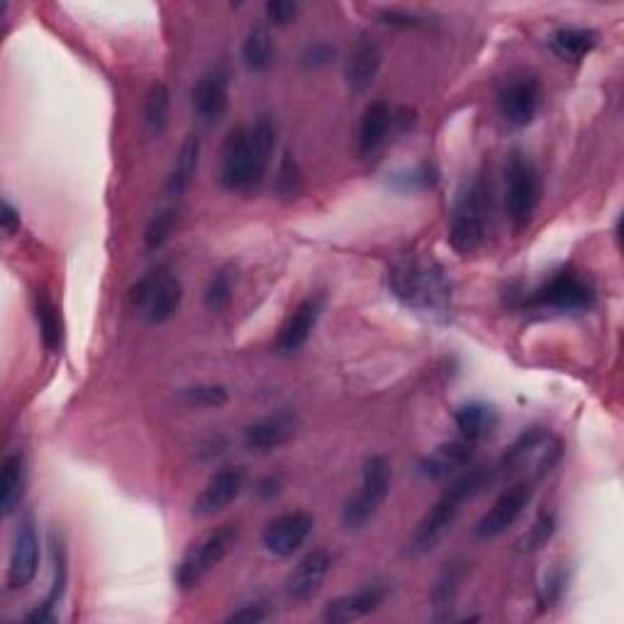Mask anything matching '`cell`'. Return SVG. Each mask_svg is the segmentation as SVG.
<instances>
[{
    "label": "cell",
    "instance_id": "21",
    "mask_svg": "<svg viewBox=\"0 0 624 624\" xmlns=\"http://www.w3.org/2000/svg\"><path fill=\"white\" fill-rule=\"evenodd\" d=\"M381 64H383L381 46L371 38H361L347 56L345 64L347 86L355 93H363L367 88H371L376 76L381 72Z\"/></svg>",
    "mask_w": 624,
    "mask_h": 624
},
{
    "label": "cell",
    "instance_id": "41",
    "mask_svg": "<svg viewBox=\"0 0 624 624\" xmlns=\"http://www.w3.org/2000/svg\"><path fill=\"white\" fill-rule=\"evenodd\" d=\"M268 617V612L258 605V603H246L240 610H234L232 615H228V622H246V624H256L264 622Z\"/></svg>",
    "mask_w": 624,
    "mask_h": 624
},
{
    "label": "cell",
    "instance_id": "38",
    "mask_svg": "<svg viewBox=\"0 0 624 624\" xmlns=\"http://www.w3.org/2000/svg\"><path fill=\"white\" fill-rule=\"evenodd\" d=\"M284 490H286L284 478H281V476H264V478L256 480L254 496L262 503H274V500L284 496Z\"/></svg>",
    "mask_w": 624,
    "mask_h": 624
},
{
    "label": "cell",
    "instance_id": "31",
    "mask_svg": "<svg viewBox=\"0 0 624 624\" xmlns=\"http://www.w3.org/2000/svg\"><path fill=\"white\" fill-rule=\"evenodd\" d=\"M34 317H38V325H40V335L46 351H59L62 347V317H59L56 305L46 298V293H38V298H34Z\"/></svg>",
    "mask_w": 624,
    "mask_h": 624
},
{
    "label": "cell",
    "instance_id": "43",
    "mask_svg": "<svg viewBox=\"0 0 624 624\" xmlns=\"http://www.w3.org/2000/svg\"><path fill=\"white\" fill-rule=\"evenodd\" d=\"M0 225L6 234H15L20 230V210L10 200H3V208H0Z\"/></svg>",
    "mask_w": 624,
    "mask_h": 624
},
{
    "label": "cell",
    "instance_id": "19",
    "mask_svg": "<svg viewBox=\"0 0 624 624\" xmlns=\"http://www.w3.org/2000/svg\"><path fill=\"white\" fill-rule=\"evenodd\" d=\"M385 595H388L385 585H381V583L367 585V588H361V591H357V593L335 597L332 603L325 607V615L322 617L327 622H332V624H349V622L363 620V617L371 615V612H376V610L383 605Z\"/></svg>",
    "mask_w": 624,
    "mask_h": 624
},
{
    "label": "cell",
    "instance_id": "11",
    "mask_svg": "<svg viewBox=\"0 0 624 624\" xmlns=\"http://www.w3.org/2000/svg\"><path fill=\"white\" fill-rule=\"evenodd\" d=\"M529 503H532V486H529V483H515V486L505 488L496 498V503L490 505V510L478 520L476 537L498 539L520 520L529 508Z\"/></svg>",
    "mask_w": 624,
    "mask_h": 624
},
{
    "label": "cell",
    "instance_id": "32",
    "mask_svg": "<svg viewBox=\"0 0 624 624\" xmlns=\"http://www.w3.org/2000/svg\"><path fill=\"white\" fill-rule=\"evenodd\" d=\"M181 400L188 408L213 410V408L228 405L230 393H228V388L220 383H198V385L186 388V391L181 393Z\"/></svg>",
    "mask_w": 624,
    "mask_h": 624
},
{
    "label": "cell",
    "instance_id": "17",
    "mask_svg": "<svg viewBox=\"0 0 624 624\" xmlns=\"http://www.w3.org/2000/svg\"><path fill=\"white\" fill-rule=\"evenodd\" d=\"M329 569H332V557H329L325 549L305 553L286 581L288 595L296 600V603H308V600L320 593Z\"/></svg>",
    "mask_w": 624,
    "mask_h": 624
},
{
    "label": "cell",
    "instance_id": "42",
    "mask_svg": "<svg viewBox=\"0 0 624 624\" xmlns=\"http://www.w3.org/2000/svg\"><path fill=\"white\" fill-rule=\"evenodd\" d=\"M381 18L383 22H388V25H393V28H417L422 22L420 15L408 13V10H383Z\"/></svg>",
    "mask_w": 624,
    "mask_h": 624
},
{
    "label": "cell",
    "instance_id": "8",
    "mask_svg": "<svg viewBox=\"0 0 624 624\" xmlns=\"http://www.w3.org/2000/svg\"><path fill=\"white\" fill-rule=\"evenodd\" d=\"M129 303L133 308L151 325H163L179 313L183 303L181 281L163 274V271H151L129 288Z\"/></svg>",
    "mask_w": 624,
    "mask_h": 624
},
{
    "label": "cell",
    "instance_id": "6",
    "mask_svg": "<svg viewBox=\"0 0 624 624\" xmlns=\"http://www.w3.org/2000/svg\"><path fill=\"white\" fill-rule=\"evenodd\" d=\"M240 527L237 525H220L213 532H208L203 539L183 553L179 567H176V583L183 591H191L205 575L213 571L218 563L228 557L232 547L237 544Z\"/></svg>",
    "mask_w": 624,
    "mask_h": 624
},
{
    "label": "cell",
    "instance_id": "13",
    "mask_svg": "<svg viewBox=\"0 0 624 624\" xmlns=\"http://www.w3.org/2000/svg\"><path fill=\"white\" fill-rule=\"evenodd\" d=\"M38 571H40V535L30 517H22L15 529L13 551H10V567H8L10 591H22V588H28L34 579H38Z\"/></svg>",
    "mask_w": 624,
    "mask_h": 624
},
{
    "label": "cell",
    "instance_id": "23",
    "mask_svg": "<svg viewBox=\"0 0 624 624\" xmlns=\"http://www.w3.org/2000/svg\"><path fill=\"white\" fill-rule=\"evenodd\" d=\"M393 125V110L385 101H373L361 117L359 127V155L371 157L383 147Z\"/></svg>",
    "mask_w": 624,
    "mask_h": 624
},
{
    "label": "cell",
    "instance_id": "3",
    "mask_svg": "<svg viewBox=\"0 0 624 624\" xmlns=\"http://www.w3.org/2000/svg\"><path fill=\"white\" fill-rule=\"evenodd\" d=\"M490 483V468H470L464 476H458L452 486L444 490V496L434 503V508H430V512L422 517L415 535L410 539V551L420 557V553H430L437 549L440 541L450 535V529L454 527L458 512H462V505L478 498Z\"/></svg>",
    "mask_w": 624,
    "mask_h": 624
},
{
    "label": "cell",
    "instance_id": "29",
    "mask_svg": "<svg viewBox=\"0 0 624 624\" xmlns=\"http://www.w3.org/2000/svg\"><path fill=\"white\" fill-rule=\"evenodd\" d=\"M242 59L252 72H266L274 64V38H271V30L262 22L246 32L242 42Z\"/></svg>",
    "mask_w": 624,
    "mask_h": 624
},
{
    "label": "cell",
    "instance_id": "16",
    "mask_svg": "<svg viewBox=\"0 0 624 624\" xmlns=\"http://www.w3.org/2000/svg\"><path fill=\"white\" fill-rule=\"evenodd\" d=\"M298 432V417L293 412H274V415L256 420L244 430V444L250 452L268 454L288 444Z\"/></svg>",
    "mask_w": 624,
    "mask_h": 624
},
{
    "label": "cell",
    "instance_id": "20",
    "mask_svg": "<svg viewBox=\"0 0 624 624\" xmlns=\"http://www.w3.org/2000/svg\"><path fill=\"white\" fill-rule=\"evenodd\" d=\"M474 456H476V444L474 442H468L464 437L444 442L432 454L422 458L420 474L427 476V478H434V480L450 478L452 474H456V470H462L470 462H474Z\"/></svg>",
    "mask_w": 624,
    "mask_h": 624
},
{
    "label": "cell",
    "instance_id": "2",
    "mask_svg": "<svg viewBox=\"0 0 624 624\" xmlns=\"http://www.w3.org/2000/svg\"><path fill=\"white\" fill-rule=\"evenodd\" d=\"M388 288L408 310H415L432 322H446L452 317V281L432 258H400L388 271Z\"/></svg>",
    "mask_w": 624,
    "mask_h": 624
},
{
    "label": "cell",
    "instance_id": "5",
    "mask_svg": "<svg viewBox=\"0 0 624 624\" xmlns=\"http://www.w3.org/2000/svg\"><path fill=\"white\" fill-rule=\"evenodd\" d=\"M529 308L553 313H585L595 305L591 281L573 268H561L527 298Z\"/></svg>",
    "mask_w": 624,
    "mask_h": 624
},
{
    "label": "cell",
    "instance_id": "12",
    "mask_svg": "<svg viewBox=\"0 0 624 624\" xmlns=\"http://www.w3.org/2000/svg\"><path fill=\"white\" fill-rule=\"evenodd\" d=\"M541 103V86L535 76H520L505 84L498 93V110L503 120L515 129L535 123Z\"/></svg>",
    "mask_w": 624,
    "mask_h": 624
},
{
    "label": "cell",
    "instance_id": "1",
    "mask_svg": "<svg viewBox=\"0 0 624 624\" xmlns=\"http://www.w3.org/2000/svg\"><path fill=\"white\" fill-rule=\"evenodd\" d=\"M278 139V129L268 115L252 125L232 129L220 159V181L228 191L250 193L264 181Z\"/></svg>",
    "mask_w": 624,
    "mask_h": 624
},
{
    "label": "cell",
    "instance_id": "37",
    "mask_svg": "<svg viewBox=\"0 0 624 624\" xmlns=\"http://www.w3.org/2000/svg\"><path fill=\"white\" fill-rule=\"evenodd\" d=\"M300 6L296 0H268L266 3V18L274 25H288V22L296 20Z\"/></svg>",
    "mask_w": 624,
    "mask_h": 624
},
{
    "label": "cell",
    "instance_id": "7",
    "mask_svg": "<svg viewBox=\"0 0 624 624\" xmlns=\"http://www.w3.org/2000/svg\"><path fill=\"white\" fill-rule=\"evenodd\" d=\"M391 464L383 456H371L363 464L361 488L351 500H347L345 510H341V525L347 529H361L367 527L391 493Z\"/></svg>",
    "mask_w": 624,
    "mask_h": 624
},
{
    "label": "cell",
    "instance_id": "34",
    "mask_svg": "<svg viewBox=\"0 0 624 624\" xmlns=\"http://www.w3.org/2000/svg\"><path fill=\"white\" fill-rule=\"evenodd\" d=\"M232 293H234V276L230 268H220L218 274L210 278V284L205 286L203 293V300H205V308L220 313L225 310L230 300H232Z\"/></svg>",
    "mask_w": 624,
    "mask_h": 624
},
{
    "label": "cell",
    "instance_id": "36",
    "mask_svg": "<svg viewBox=\"0 0 624 624\" xmlns=\"http://www.w3.org/2000/svg\"><path fill=\"white\" fill-rule=\"evenodd\" d=\"M303 188V179H300V169L296 159L290 157V151L284 155V161L278 167V176H276V191L278 195L284 198H296Z\"/></svg>",
    "mask_w": 624,
    "mask_h": 624
},
{
    "label": "cell",
    "instance_id": "18",
    "mask_svg": "<svg viewBox=\"0 0 624 624\" xmlns=\"http://www.w3.org/2000/svg\"><path fill=\"white\" fill-rule=\"evenodd\" d=\"M322 313V298L320 296H310L305 298L303 303H298V308L288 315V320L284 322L276 339V349L281 355H293L305 347V341L310 339L313 329L320 320Z\"/></svg>",
    "mask_w": 624,
    "mask_h": 624
},
{
    "label": "cell",
    "instance_id": "14",
    "mask_svg": "<svg viewBox=\"0 0 624 624\" xmlns=\"http://www.w3.org/2000/svg\"><path fill=\"white\" fill-rule=\"evenodd\" d=\"M315 527V517L305 510H296V512H286L278 515L276 520H271L262 535V544L268 553L274 557H293L308 537L313 535Z\"/></svg>",
    "mask_w": 624,
    "mask_h": 624
},
{
    "label": "cell",
    "instance_id": "10",
    "mask_svg": "<svg viewBox=\"0 0 624 624\" xmlns=\"http://www.w3.org/2000/svg\"><path fill=\"white\" fill-rule=\"evenodd\" d=\"M561 450H559V442L551 437L547 430H529L525 432L520 440H517L510 452L503 456L500 468L505 474H512V470H535L537 476L547 474L551 470V466L557 464Z\"/></svg>",
    "mask_w": 624,
    "mask_h": 624
},
{
    "label": "cell",
    "instance_id": "28",
    "mask_svg": "<svg viewBox=\"0 0 624 624\" xmlns=\"http://www.w3.org/2000/svg\"><path fill=\"white\" fill-rule=\"evenodd\" d=\"M198 163H200V139L195 135H188L183 139L179 157H176L171 176L167 181L171 195H181L188 191V188H191L195 173H198Z\"/></svg>",
    "mask_w": 624,
    "mask_h": 624
},
{
    "label": "cell",
    "instance_id": "33",
    "mask_svg": "<svg viewBox=\"0 0 624 624\" xmlns=\"http://www.w3.org/2000/svg\"><path fill=\"white\" fill-rule=\"evenodd\" d=\"M176 222H179V210L176 208H163L149 220L147 232H145V244L149 252L161 250V246L169 242V237L176 230Z\"/></svg>",
    "mask_w": 624,
    "mask_h": 624
},
{
    "label": "cell",
    "instance_id": "24",
    "mask_svg": "<svg viewBox=\"0 0 624 624\" xmlns=\"http://www.w3.org/2000/svg\"><path fill=\"white\" fill-rule=\"evenodd\" d=\"M454 422H456V430H458V437H464L468 442H480V440H488L493 432L498 427V412L493 410L486 403H466L454 412Z\"/></svg>",
    "mask_w": 624,
    "mask_h": 624
},
{
    "label": "cell",
    "instance_id": "15",
    "mask_svg": "<svg viewBox=\"0 0 624 624\" xmlns=\"http://www.w3.org/2000/svg\"><path fill=\"white\" fill-rule=\"evenodd\" d=\"M244 488V470L242 468H222L205 483L200 496L193 503L195 517H215L225 512L230 505L240 498Z\"/></svg>",
    "mask_w": 624,
    "mask_h": 624
},
{
    "label": "cell",
    "instance_id": "26",
    "mask_svg": "<svg viewBox=\"0 0 624 624\" xmlns=\"http://www.w3.org/2000/svg\"><path fill=\"white\" fill-rule=\"evenodd\" d=\"M547 42L549 50L563 62H581L595 50L597 32L591 28H561Z\"/></svg>",
    "mask_w": 624,
    "mask_h": 624
},
{
    "label": "cell",
    "instance_id": "22",
    "mask_svg": "<svg viewBox=\"0 0 624 624\" xmlns=\"http://www.w3.org/2000/svg\"><path fill=\"white\" fill-rule=\"evenodd\" d=\"M191 103L195 115L205 125L220 123L228 113L230 93H228V76L225 74H208L198 81L191 91Z\"/></svg>",
    "mask_w": 624,
    "mask_h": 624
},
{
    "label": "cell",
    "instance_id": "9",
    "mask_svg": "<svg viewBox=\"0 0 624 624\" xmlns=\"http://www.w3.org/2000/svg\"><path fill=\"white\" fill-rule=\"evenodd\" d=\"M539 205V176L522 151H512L505 163V213L515 228H525Z\"/></svg>",
    "mask_w": 624,
    "mask_h": 624
},
{
    "label": "cell",
    "instance_id": "27",
    "mask_svg": "<svg viewBox=\"0 0 624 624\" xmlns=\"http://www.w3.org/2000/svg\"><path fill=\"white\" fill-rule=\"evenodd\" d=\"M25 493V458L22 454H10L3 462V474H0V508L6 515H13Z\"/></svg>",
    "mask_w": 624,
    "mask_h": 624
},
{
    "label": "cell",
    "instance_id": "25",
    "mask_svg": "<svg viewBox=\"0 0 624 624\" xmlns=\"http://www.w3.org/2000/svg\"><path fill=\"white\" fill-rule=\"evenodd\" d=\"M52 561H54V581L50 588V595L42 605L34 607L30 615L25 617L28 622L34 624H44L54 620V607L62 603L64 591H66V581H68V567H66V549L62 537H56V532L52 535Z\"/></svg>",
    "mask_w": 624,
    "mask_h": 624
},
{
    "label": "cell",
    "instance_id": "30",
    "mask_svg": "<svg viewBox=\"0 0 624 624\" xmlns=\"http://www.w3.org/2000/svg\"><path fill=\"white\" fill-rule=\"evenodd\" d=\"M171 115V93L167 84H155L145 98V127L151 137H161L169 127Z\"/></svg>",
    "mask_w": 624,
    "mask_h": 624
},
{
    "label": "cell",
    "instance_id": "39",
    "mask_svg": "<svg viewBox=\"0 0 624 624\" xmlns=\"http://www.w3.org/2000/svg\"><path fill=\"white\" fill-rule=\"evenodd\" d=\"M332 56H335V46H329L327 42H313L305 46V52H303L305 64L315 66V68L332 62Z\"/></svg>",
    "mask_w": 624,
    "mask_h": 624
},
{
    "label": "cell",
    "instance_id": "4",
    "mask_svg": "<svg viewBox=\"0 0 624 624\" xmlns=\"http://www.w3.org/2000/svg\"><path fill=\"white\" fill-rule=\"evenodd\" d=\"M490 213V188L476 176L458 193L452 220H450V242L458 254H474L486 242Z\"/></svg>",
    "mask_w": 624,
    "mask_h": 624
},
{
    "label": "cell",
    "instance_id": "35",
    "mask_svg": "<svg viewBox=\"0 0 624 624\" xmlns=\"http://www.w3.org/2000/svg\"><path fill=\"white\" fill-rule=\"evenodd\" d=\"M434 183H437V171L430 163H422L417 169L393 176V186L400 188V191H427Z\"/></svg>",
    "mask_w": 624,
    "mask_h": 624
},
{
    "label": "cell",
    "instance_id": "40",
    "mask_svg": "<svg viewBox=\"0 0 624 624\" xmlns=\"http://www.w3.org/2000/svg\"><path fill=\"white\" fill-rule=\"evenodd\" d=\"M553 532V520H551V515H541L539 520L535 522V527L529 529V539H527V544L529 549H537L544 544V541L551 537Z\"/></svg>",
    "mask_w": 624,
    "mask_h": 624
}]
</instances>
